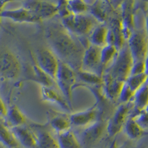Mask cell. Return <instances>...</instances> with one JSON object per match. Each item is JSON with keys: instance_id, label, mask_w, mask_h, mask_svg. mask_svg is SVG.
<instances>
[{"instance_id": "6da1fadb", "label": "cell", "mask_w": 148, "mask_h": 148, "mask_svg": "<svg viewBox=\"0 0 148 148\" xmlns=\"http://www.w3.org/2000/svg\"><path fill=\"white\" fill-rule=\"evenodd\" d=\"M45 38L49 48L60 62L65 63L76 72L81 70L82 61L88 39H79L72 35L61 22H52L45 29Z\"/></svg>"}, {"instance_id": "7a4b0ae2", "label": "cell", "mask_w": 148, "mask_h": 148, "mask_svg": "<svg viewBox=\"0 0 148 148\" xmlns=\"http://www.w3.org/2000/svg\"><path fill=\"white\" fill-rule=\"evenodd\" d=\"M61 23L68 32L79 39H88L92 30L100 24L89 13L80 15L72 14L61 19Z\"/></svg>"}, {"instance_id": "3957f363", "label": "cell", "mask_w": 148, "mask_h": 148, "mask_svg": "<svg viewBox=\"0 0 148 148\" xmlns=\"http://www.w3.org/2000/svg\"><path fill=\"white\" fill-rule=\"evenodd\" d=\"M133 60L127 42L119 51L112 64L104 71L103 75L117 81L125 82L130 75Z\"/></svg>"}, {"instance_id": "277c9868", "label": "cell", "mask_w": 148, "mask_h": 148, "mask_svg": "<svg viewBox=\"0 0 148 148\" xmlns=\"http://www.w3.org/2000/svg\"><path fill=\"white\" fill-rule=\"evenodd\" d=\"M54 81L61 93L72 105L73 91L77 81L76 71L65 63L59 62V68Z\"/></svg>"}, {"instance_id": "5b68a950", "label": "cell", "mask_w": 148, "mask_h": 148, "mask_svg": "<svg viewBox=\"0 0 148 148\" xmlns=\"http://www.w3.org/2000/svg\"><path fill=\"white\" fill-rule=\"evenodd\" d=\"M133 110V101L126 104H120L116 108L113 115L107 121V133L110 136H115L122 130L127 120L132 115Z\"/></svg>"}, {"instance_id": "8992f818", "label": "cell", "mask_w": 148, "mask_h": 148, "mask_svg": "<svg viewBox=\"0 0 148 148\" xmlns=\"http://www.w3.org/2000/svg\"><path fill=\"white\" fill-rule=\"evenodd\" d=\"M22 64L15 53L9 51H0V77L6 80H14L20 76Z\"/></svg>"}, {"instance_id": "52a82bcc", "label": "cell", "mask_w": 148, "mask_h": 148, "mask_svg": "<svg viewBox=\"0 0 148 148\" xmlns=\"http://www.w3.org/2000/svg\"><path fill=\"white\" fill-rule=\"evenodd\" d=\"M133 62H145L148 51V36L145 30L136 29L127 41Z\"/></svg>"}, {"instance_id": "ba28073f", "label": "cell", "mask_w": 148, "mask_h": 148, "mask_svg": "<svg viewBox=\"0 0 148 148\" xmlns=\"http://www.w3.org/2000/svg\"><path fill=\"white\" fill-rule=\"evenodd\" d=\"M107 121L99 119L92 125L84 128L81 133V147L84 148H92L101 141L107 133Z\"/></svg>"}, {"instance_id": "9c48e42d", "label": "cell", "mask_w": 148, "mask_h": 148, "mask_svg": "<svg viewBox=\"0 0 148 148\" xmlns=\"http://www.w3.org/2000/svg\"><path fill=\"white\" fill-rule=\"evenodd\" d=\"M33 59L42 71L52 79H55L60 61L51 49L49 47L39 49L36 52V58L33 57Z\"/></svg>"}, {"instance_id": "30bf717a", "label": "cell", "mask_w": 148, "mask_h": 148, "mask_svg": "<svg viewBox=\"0 0 148 148\" xmlns=\"http://www.w3.org/2000/svg\"><path fill=\"white\" fill-rule=\"evenodd\" d=\"M80 71L93 73L102 76L104 69L101 63V47L89 44L85 48Z\"/></svg>"}, {"instance_id": "8fae6325", "label": "cell", "mask_w": 148, "mask_h": 148, "mask_svg": "<svg viewBox=\"0 0 148 148\" xmlns=\"http://www.w3.org/2000/svg\"><path fill=\"white\" fill-rule=\"evenodd\" d=\"M23 7L26 8L42 22L48 20L57 16L56 2L48 1H25L22 2Z\"/></svg>"}, {"instance_id": "7c38bea8", "label": "cell", "mask_w": 148, "mask_h": 148, "mask_svg": "<svg viewBox=\"0 0 148 148\" xmlns=\"http://www.w3.org/2000/svg\"><path fill=\"white\" fill-rule=\"evenodd\" d=\"M133 1H124L120 4V19L125 40H128L135 30V16Z\"/></svg>"}, {"instance_id": "4fadbf2b", "label": "cell", "mask_w": 148, "mask_h": 148, "mask_svg": "<svg viewBox=\"0 0 148 148\" xmlns=\"http://www.w3.org/2000/svg\"><path fill=\"white\" fill-rule=\"evenodd\" d=\"M99 111L96 105L76 113H69L71 125L76 127H86L99 119Z\"/></svg>"}, {"instance_id": "5bb4252c", "label": "cell", "mask_w": 148, "mask_h": 148, "mask_svg": "<svg viewBox=\"0 0 148 148\" xmlns=\"http://www.w3.org/2000/svg\"><path fill=\"white\" fill-rule=\"evenodd\" d=\"M0 16L2 18L10 19L16 23L35 24L41 22L32 12L26 8L22 7L10 10H4L0 13Z\"/></svg>"}, {"instance_id": "9a60e30c", "label": "cell", "mask_w": 148, "mask_h": 148, "mask_svg": "<svg viewBox=\"0 0 148 148\" xmlns=\"http://www.w3.org/2000/svg\"><path fill=\"white\" fill-rule=\"evenodd\" d=\"M89 3V13L100 24H106L112 19L111 14L113 13V5L108 1H95Z\"/></svg>"}, {"instance_id": "2e32d148", "label": "cell", "mask_w": 148, "mask_h": 148, "mask_svg": "<svg viewBox=\"0 0 148 148\" xmlns=\"http://www.w3.org/2000/svg\"><path fill=\"white\" fill-rule=\"evenodd\" d=\"M40 93L42 100L58 105L66 113H73L72 105L70 104L61 92H58L54 88L40 87Z\"/></svg>"}, {"instance_id": "e0dca14e", "label": "cell", "mask_w": 148, "mask_h": 148, "mask_svg": "<svg viewBox=\"0 0 148 148\" xmlns=\"http://www.w3.org/2000/svg\"><path fill=\"white\" fill-rule=\"evenodd\" d=\"M108 26V45L115 46L119 51L127 42L123 34L120 16L113 17L110 21V25Z\"/></svg>"}, {"instance_id": "ac0fdd59", "label": "cell", "mask_w": 148, "mask_h": 148, "mask_svg": "<svg viewBox=\"0 0 148 148\" xmlns=\"http://www.w3.org/2000/svg\"><path fill=\"white\" fill-rule=\"evenodd\" d=\"M101 77L102 83L100 88L103 96L111 101H118L120 92L125 82L114 80L104 75H102Z\"/></svg>"}, {"instance_id": "d6986e66", "label": "cell", "mask_w": 148, "mask_h": 148, "mask_svg": "<svg viewBox=\"0 0 148 148\" xmlns=\"http://www.w3.org/2000/svg\"><path fill=\"white\" fill-rule=\"evenodd\" d=\"M10 129L21 147L25 148H36V136L31 128L25 125Z\"/></svg>"}, {"instance_id": "ffe728a7", "label": "cell", "mask_w": 148, "mask_h": 148, "mask_svg": "<svg viewBox=\"0 0 148 148\" xmlns=\"http://www.w3.org/2000/svg\"><path fill=\"white\" fill-rule=\"evenodd\" d=\"M34 132L36 141V148H59L56 138L47 130L38 126L31 128Z\"/></svg>"}, {"instance_id": "44dd1931", "label": "cell", "mask_w": 148, "mask_h": 148, "mask_svg": "<svg viewBox=\"0 0 148 148\" xmlns=\"http://www.w3.org/2000/svg\"><path fill=\"white\" fill-rule=\"evenodd\" d=\"M48 124L56 134L69 130L72 126L69 119V113L66 114L51 112L48 116Z\"/></svg>"}, {"instance_id": "7402d4cb", "label": "cell", "mask_w": 148, "mask_h": 148, "mask_svg": "<svg viewBox=\"0 0 148 148\" xmlns=\"http://www.w3.org/2000/svg\"><path fill=\"white\" fill-rule=\"evenodd\" d=\"M108 26L106 24H99L88 37L89 43L92 45L103 47L108 45Z\"/></svg>"}, {"instance_id": "603a6c76", "label": "cell", "mask_w": 148, "mask_h": 148, "mask_svg": "<svg viewBox=\"0 0 148 148\" xmlns=\"http://www.w3.org/2000/svg\"><path fill=\"white\" fill-rule=\"evenodd\" d=\"M5 125L9 128L25 126L27 123V119L20 109L16 105L8 108L7 116L5 117Z\"/></svg>"}, {"instance_id": "cb8c5ba5", "label": "cell", "mask_w": 148, "mask_h": 148, "mask_svg": "<svg viewBox=\"0 0 148 148\" xmlns=\"http://www.w3.org/2000/svg\"><path fill=\"white\" fill-rule=\"evenodd\" d=\"M59 148H81V144L75 133L69 130L67 131L56 134Z\"/></svg>"}, {"instance_id": "d4e9b609", "label": "cell", "mask_w": 148, "mask_h": 148, "mask_svg": "<svg viewBox=\"0 0 148 148\" xmlns=\"http://www.w3.org/2000/svg\"><path fill=\"white\" fill-rule=\"evenodd\" d=\"M133 109L136 113L147 110L148 108V84L145 83L135 92L133 99Z\"/></svg>"}, {"instance_id": "484cf974", "label": "cell", "mask_w": 148, "mask_h": 148, "mask_svg": "<svg viewBox=\"0 0 148 148\" xmlns=\"http://www.w3.org/2000/svg\"><path fill=\"white\" fill-rule=\"evenodd\" d=\"M0 143L5 148H18L21 147L10 128L1 121H0Z\"/></svg>"}, {"instance_id": "4316f807", "label": "cell", "mask_w": 148, "mask_h": 148, "mask_svg": "<svg viewBox=\"0 0 148 148\" xmlns=\"http://www.w3.org/2000/svg\"><path fill=\"white\" fill-rule=\"evenodd\" d=\"M123 130L127 136L132 140H137L147 134V132L141 128L131 116L127 120Z\"/></svg>"}, {"instance_id": "83f0119b", "label": "cell", "mask_w": 148, "mask_h": 148, "mask_svg": "<svg viewBox=\"0 0 148 148\" xmlns=\"http://www.w3.org/2000/svg\"><path fill=\"white\" fill-rule=\"evenodd\" d=\"M33 69H34V76L31 81L36 82L37 84H40V87H47V88H54V84H56L54 79L51 76H49L47 73L40 69L39 66L35 62L34 59Z\"/></svg>"}, {"instance_id": "f1b7e54d", "label": "cell", "mask_w": 148, "mask_h": 148, "mask_svg": "<svg viewBox=\"0 0 148 148\" xmlns=\"http://www.w3.org/2000/svg\"><path fill=\"white\" fill-rule=\"evenodd\" d=\"M119 50L115 46L107 45L101 48V63L104 71L114 62L118 55Z\"/></svg>"}, {"instance_id": "f546056e", "label": "cell", "mask_w": 148, "mask_h": 148, "mask_svg": "<svg viewBox=\"0 0 148 148\" xmlns=\"http://www.w3.org/2000/svg\"><path fill=\"white\" fill-rule=\"evenodd\" d=\"M77 79H79L85 87L101 86L102 83V77L93 73L87 72L84 71H79L76 72Z\"/></svg>"}, {"instance_id": "4dcf8cb0", "label": "cell", "mask_w": 148, "mask_h": 148, "mask_svg": "<svg viewBox=\"0 0 148 148\" xmlns=\"http://www.w3.org/2000/svg\"><path fill=\"white\" fill-rule=\"evenodd\" d=\"M147 73H144L138 75L130 76L125 83L132 90V91L136 92L147 82Z\"/></svg>"}, {"instance_id": "1f68e13d", "label": "cell", "mask_w": 148, "mask_h": 148, "mask_svg": "<svg viewBox=\"0 0 148 148\" xmlns=\"http://www.w3.org/2000/svg\"><path fill=\"white\" fill-rule=\"evenodd\" d=\"M70 10L73 15H80L87 14L89 11V3L82 0L67 1Z\"/></svg>"}, {"instance_id": "d6a6232c", "label": "cell", "mask_w": 148, "mask_h": 148, "mask_svg": "<svg viewBox=\"0 0 148 148\" xmlns=\"http://www.w3.org/2000/svg\"><path fill=\"white\" fill-rule=\"evenodd\" d=\"M131 117H133L135 121L141 127V128L145 130L148 131V111L144 110L138 113H133L131 115Z\"/></svg>"}, {"instance_id": "836d02e7", "label": "cell", "mask_w": 148, "mask_h": 148, "mask_svg": "<svg viewBox=\"0 0 148 148\" xmlns=\"http://www.w3.org/2000/svg\"><path fill=\"white\" fill-rule=\"evenodd\" d=\"M134 94L135 92L132 91V90L127 85L126 83H125L120 92L118 101H119L120 104H126V103L130 102L133 101Z\"/></svg>"}, {"instance_id": "e575fe53", "label": "cell", "mask_w": 148, "mask_h": 148, "mask_svg": "<svg viewBox=\"0 0 148 148\" xmlns=\"http://www.w3.org/2000/svg\"><path fill=\"white\" fill-rule=\"evenodd\" d=\"M56 7H57V16L60 17L61 19L72 15L67 1H64V0L59 1L56 2Z\"/></svg>"}, {"instance_id": "d590c367", "label": "cell", "mask_w": 148, "mask_h": 148, "mask_svg": "<svg viewBox=\"0 0 148 148\" xmlns=\"http://www.w3.org/2000/svg\"><path fill=\"white\" fill-rule=\"evenodd\" d=\"M144 73H146L145 62H133L130 76L138 75V74Z\"/></svg>"}, {"instance_id": "8d00e7d4", "label": "cell", "mask_w": 148, "mask_h": 148, "mask_svg": "<svg viewBox=\"0 0 148 148\" xmlns=\"http://www.w3.org/2000/svg\"><path fill=\"white\" fill-rule=\"evenodd\" d=\"M8 110V108H7L6 104L2 99V98L0 97V119H5L6 116H7Z\"/></svg>"}, {"instance_id": "74e56055", "label": "cell", "mask_w": 148, "mask_h": 148, "mask_svg": "<svg viewBox=\"0 0 148 148\" xmlns=\"http://www.w3.org/2000/svg\"><path fill=\"white\" fill-rule=\"evenodd\" d=\"M9 1H0V13L5 10V6L9 3Z\"/></svg>"}, {"instance_id": "f35d334b", "label": "cell", "mask_w": 148, "mask_h": 148, "mask_svg": "<svg viewBox=\"0 0 148 148\" xmlns=\"http://www.w3.org/2000/svg\"><path fill=\"white\" fill-rule=\"evenodd\" d=\"M145 31H146L148 36V8L147 10L146 16H145Z\"/></svg>"}, {"instance_id": "ab89813d", "label": "cell", "mask_w": 148, "mask_h": 148, "mask_svg": "<svg viewBox=\"0 0 148 148\" xmlns=\"http://www.w3.org/2000/svg\"><path fill=\"white\" fill-rule=\"evenodd\" d=\"M145 66H146V73H148V51L147 53L146 56V59H145Z\"/></svg>"}, {"instance_id": "60d3db41", "label": "cell", "mask_w": 148, "mask_h": 148, "mask_svg": "<svg viewBox=\"0 0 148 148\" xmlns=\"http://www.w3.org/2000/svg\"><path fill=\"white\" fill-rule=\"evenodd\" d=\"M120 148H130V147H120Z\"/></svg>"}, {"instance_id": "b9f144b4", "label": "cell", "mask_w": 148, "mask_h": 148, "mask_svg": "<svg viewBox=\"0 0 148 148\" xmlns=\"http://www.w3.org/2000/svg\"><path fill=\"white\" fill-rule=\"evenodd\" d=\"M1 22H2V17L0 16V25H1Z\"/></svg>"}, {"instance_id": "7bdbcfd3", "label": "cell", "mask_w": 148, "mask_h": 148, "mask_svg": "<svg viewBox=\"0 0 148 148\" xmlns=\"http://www.w3.org/2000/svg\"><path fill=\"white\" fill-rule=\"evenodd\" d=\"M147 74V84H148V73Z\"/></svg>"}, {"instance_id": "ee69618b", "label": "cell", "mask_w": 148, "mask_h": 148, "mask_svg": "<svg viewBox=\"0 0 148 148\" xmlns=\"http://www.w3.org/2000/svg\"><path fill=\"white\" fill-rule=\"evenodd\" d=\"M147 111H148V108H147Z\"/></svg>"}, {"instance_id": "f6af8a7d", "label": "cell", "mask_w": 148, "mask_h": 148, "mask_svg": "<svg viewBox=\"0 0 148 148\" xmlns=\"http://www.w3.org/2000/svg\"><path fill=\"white\" fill-rule=\"evenodd\" d=\"M18 148H22V147H18Z\"/></svg>"}]
</instances>
